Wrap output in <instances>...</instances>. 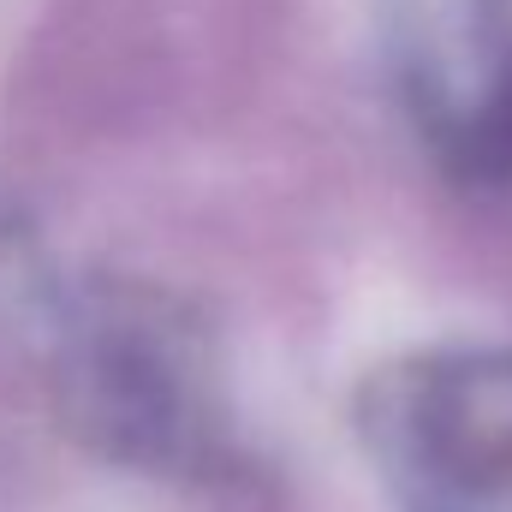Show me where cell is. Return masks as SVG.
<instances>
[{"label": "cell", "instance_id": "6da1fadb", "mask_svg": "<svg viewBox=\"0 0 512 512\" xmlns=\"http://www.w3.org/2000/svg\"><path fill=\"white\" fill-rule=\"evenodd\" d=\"M54 399L66 429L102 459L179 477H215L233 465L209 346L161 292L102 286L78 298L60 334Z\"/></svg>", "mask_w": 512, "mask_h": 512}, {"label": "cell", "instance_id": "7a4b0ae2", "mask_svg": "<svg viewBox=\"0 0 512 512\" xmlns=\"http://www.w3.org/2000/svg\"><path fill=\"white\" fill-rule=\"evenodd\" d=\"M370 441L429 495H501L512 483V352H435L376 376Z\"/></svg>", "mask_w": 512, "mask_h": 512}, {"label": "cell", "instance_id": "3957f363", "mask_svg": "<svg viewBox=\"0 0 512 512\" xmlns=\"http://www.w3.org/2000/svg\"><path fill=\"white\" fill-rule=\"evenodd\" d=\"M6 280H12V268H6V233H0V292H6Z\"/></svg>", "mask_w": 512, "mask_h": 512}]
</instances>
